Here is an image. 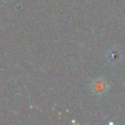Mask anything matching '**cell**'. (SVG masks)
I'll use <instances>...</instances> for the list:
<instances>
[{
	"label": "cell",
	"instance_id": "1",
	"mask_svg": "<svg viewBox=\"0 0 125 125\" xmlns=\"http://www.w3.org/2000/svg\"><path fill=\"white\" fill-rule=\"evenodd\" d=\"M108 86L109 85H108L107 81L104 78L99 77V78H96L95 80H93V82L90 85V89H91V92L94 95L102 96L103 94H104L107 91Z\"/></svg>",
	"mask_w": 125,
	"mask_h": 125
},
{
	"label": "cell",
	"instance_id": "2",
	"mask_svg": "<svg viewBox=\"0 0 125 125\" xmlns=\"http://www.w3.org/2000/svg\"><path fill=\"white\" fill-rule=\"evenodd\" d=\"M120 57H121V55H120L119 50H118V49H115V48L108 50V52H107V54H106L107 61H108L109 62H111V63H116V62L119 61Z\"/></svg>",
	"mask_w": 125,
	"mask_h": 125
}]
</instances>
